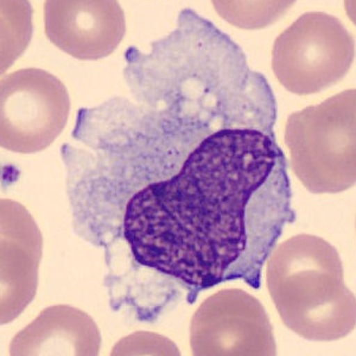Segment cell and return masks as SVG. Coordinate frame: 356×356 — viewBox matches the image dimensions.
<instances>
[{
	"label": "cell",
	"instance_id": "cell-1",
	"mask_svg": "<svg viewBox=\"0 0 356 356\" xmlns=\"http://www.w3.org/2000/svg\"><path fill=\"white\" fill-rule=\"evenodd\" d=\"M286 158L272 134L221 129L181 170L137 191L122 233L138 264L200 292L229 280L259 289L264 263L295 221Z\"/></svg>",
	"mask_w": 356,
	"mask_h": 356
},
{
	"label": "cell",
	"instance_id": "cell-2",
	"mask_svg": "<svg viewBox=\"0 0 356 356\" xmlns=\"http://www.w3.org/2000/svg\"><path fill=\"white\" fill-rule=\"evenodd\" d=\"M266 284L283 323L305 340L336 341L355 328V295L327 240L296 235L267 258Z\"/></svg>",
	"mask_w": 356,
	"mask_h": 356
},
{
	"label": "cell",
	"instance_id": "cell-3",
	"mask_svg": "<svg viewBox=\"0 0 356 356\" xmlns=\"http://www.w3.org/2000/svg\"><path fill=\"white\" fill-rule=\"evenodd\" d=\"M355 89L292 113L285 125L292 170L312 194H337L355 184Z\"/></svg>",
	"mask_w": 356,
	"mask_h": 356
},
{
	"label": "cell",
	"instance_id": "cell-4",
	"mask_svg": "<svg viewBox=\"0 0 356 356\" xmlns=\"http://www.w3.org/2000/svg\"><path fill=\"white\" fill-rule=\"evenodd\" d=\"M354 57L355 42L340 19L325 13H307L277 37L272 69L289 92L309 95L343 79Z\"/></svg>",
	"mask_w": 356,
	"mask_h": 356
},
{
	"label": "cell",
	"instance_id": "cell-5",
	"mask_svg": "<svg viewBox=\"0 0 356 356\" xmlns=\"http://www.w3.org/2000/svg\"><path fill=\"white\" fill-rule=\"evenodd\" d=\"M0 102V144L17 154L45 150L68 122V90L43 69H19L3 77Z\"/></svg>",
	"mask_w": 356,
	"mask_h": 356
},
{
	"label": "cell",
	"instance_id": "cell-6",
	"mask_svg": "<svg viewBox=\"0 0 356 356\" xmlns=\"http://www.w3.org/2000/svg\"><path fill=\"white\" fill-rule=\"evenodd\" d=\"M191 347L196 356L277 354L263 304L241 289H225L203 300L191 318Z\"/></svg>",
	"mask_w": 356,
	"mask_h": 356
},
{
	"label": "cell",
	"instance_id": "cell-7",
	"mask_svg": "<svg viewBox=\"0 0 356 356\" xmlns=\"http://www.w3.org/2000/svg\"><path fill=\"white\" fill-rule=\"evenodd\" d=\"M44 30L62 51L79 60H100L113 53L126 33L125 13L113 0H49Z\"/></svg>",
	"mask_w": 356,
	"mask_h": 356
},
{
	"label": "cell",
	"instance_id": "cell-8",
	"mask_svg": "<svg viewBox=\"0 0 356 356\" xmlns=\"http://www.w3.org/2000/svg\"><path fill=\"white\" fill-rule=\"evenodd\" d=\"M42 246L41 232L24 207L1 200V324L13 322L35 298Z\"/></svg>",
	"mask_w": 356,
	"mask_h": 356
},
{
	"label": "cell",
	"instance_id": "cell-9",
	"mask_svg": "<svg viewBox=\"0 0 356 356\" xmlns=\"http://www.w3.org/2000/svg\"><path fill=\"white\" fill-rule=\"evenodd\" d=\"M100 347V330L88 314L70 305H53L17 332L8 349L13 356H97Z\"/></svg>",
	"mask_w": 356,
	"mask_h": 356
},
{
	"label": "cell",
	"instance_id": "cell-10",
	"mask_svg": "<svg viewBox=\"0 0 356 356\" xmlns=\"http://www.w3.org/2000/svg\"><path fill=\"white\" fill-rule=\"evenodd\" d=\"M215 10L232 24L243 29L265 28L277 21L288 10L293 1L278 3H233L214 1Z\"/></svg>",
	"mask_w": 356,
	"mask_h": 356
},
{
	"label": "cell",
	"instance_id": "cell-11",
	"mask_svg": "<svg viewBox=\"0 0 356 356\" xmlns=\"http://www.w3.org/2000/svg\"><path fill=\"white\" fill-rule=\"evenodd\" d=\"M112 355H179L176 344L154 332H138L114 346Z\"/></svg>",
	"mask_w": 356,
	"mask_h": 356
}]
</instances>
